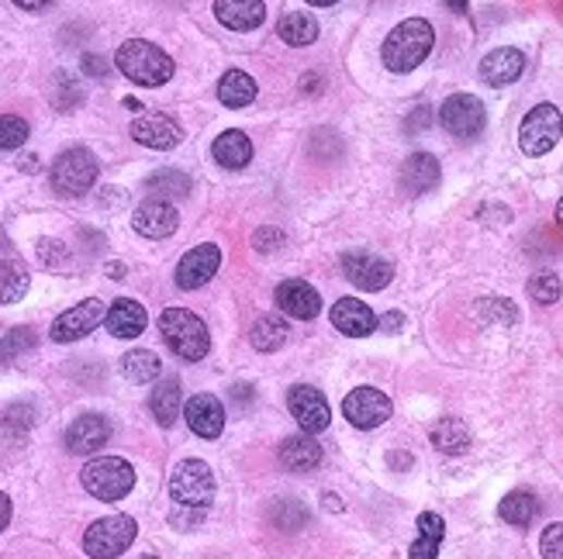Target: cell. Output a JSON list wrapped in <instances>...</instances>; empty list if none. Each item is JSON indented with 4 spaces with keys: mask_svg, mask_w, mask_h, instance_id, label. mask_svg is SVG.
<instances>
[{
    "mask_svg": "<svg viewBox=\"0 0 563 559\" xmlns=\"http://www.w3.org/2000/svg\"><path fill=\"white\" fill-rule=\"evenodd\" d=\"M326 505H329L332 511H339V508H343V505H339V497H335V494H326Z\"/></svg>",
    "mask_w": 563,
    "mask_h": 559,
    "instance_id": "obj_53",
    "label": "cell"
},
{
    "mask_svg": "<svg viewBox=\"0 0 563 559\" xmlns=\"http://www.w3.org/2000/svg\"><path fill=\"white\" fill-rule=\"evenodd\" d=\"M311 8H332V4H339V0H308Z\"/></svg>",
    "mask_w": 563,
    "mask_h": 559,
    "instance_id": "obj_52",
    "label": "cell"
},
{
    "mask_svg": "<svg viewBox=\"0 0 563 559\" xmlns=\"http://www.w3.org/2000/svg\"><path fill=\"white\" fill-rule=\"evenodd\" d=\"M453 11H467V0H446Z\"/></svg>",
    "mask_w": 563,
    "mask_h": 559,
    "instance_id": "obj_54",
    "label": "cell"
},
{
    "mask_svg": "<svg viewBox=\"0 0 563 559\" xmlns=\"http://www.w3.org/2000/svg\"><path fill=\"white\" fill-rule=\"evenodd\" d=\"M332 325L353 338H364L377 328V314L364 301H356V297H343V301L332 308Z\"/></svg>",
    "mask_w": 563,
    "mask_h": 559,
    "instance_id": "obj_24",
    "label": "cell"
},
{
    "mask_svg": "<svg viewBox=\"0 0 563 559\" xmlns=\"http://www.w3.org/2000/svg\"><path fill=\"white\" fill-rule=\"evenodd\" d=\"M8 522H11V497L0 494V532L8 529Z\"/></svg>",
    "mask_w": 563,
    "mask_h": 559,
    "instance_id": "obj_51",
    "label": "cell"
},
{
    "mask_svg": "<svg viewBox=\"0 0 563 559\" xmlns=\"http://www.w3.org/2000/svg\"><path fill=\"white\" fill-rule=\"evenodd\" d=\"M526 70V55L518 49H494L480 59V79H485L488 87H509L522 76Z\"/></svg>",
    "mask_w": 563,
    "mask_h": 559,
    "instance_id": "obj_21",
    "label": "cell"
},
{
    "mask_svg": "<svg viewBox=\"0 0 563 559\" xmlns=\"http://www.w3.org/2000/svg\"><path fill=\"white\" fill-rule=\"evenodd\" d=\"M249 159H253V142L243 135V132H221L215 138V163L218 166H225V170H243L249 166Z\"/></svg>",
    "mask_w": 563,
    "mask_h": 559,
    "instance_id": "obj_26",
    "label": "cell"
},
{
    "mask_svg": "<svg viewBox=\"0 0 563 559\" xmlns=\"http://www.w3.org/2000/svg\"><path fill=\"white\" fill-rule=\"evenodd\" d=\"M114 66L138 87H163L173 76V59L159 46L143 42V38H128V42L118 49Z\"/></svg>",
    "mask_w": 563,
    "mask_h": 559,
    "instance_id": "obj_2",
    "label": "cell"
},
{
    "mask_svg": "<svg viewBox=\"0 0 563 559\" xmlns=\"http://www.w3.org/2000/svg\"><path fill=\"white\" fill-rule=\"evenodd\" d=\"M277 308L297 318V322H311V318L321 311V297L311 284H305V280H284V284L277 287L273 294Z\"/></svg>",
    "mask_w": 563,
    "mask_h": 559,
    "instance_id": "obj_16",
    "label": "cell"
},
{
    "mask_svg": "<svg viewBox=\"0 0 563 559\" xmlns=\"http://www.w3.org/2000/svg\"><path fill=\"white\" fill-rule=\"evenodd\" d=\"M343 414L356 428H377L391 418V397L377 387H356L343 401Z\"/></svg>",
    "mask_w": 563,
    "mask_h": 559,
    "instance_id": "obj_10",
    "label": "cell"
},
{
    "mask_svg": "<svg viewBox=\"0 0 563 559\" xmlns=\"http://www.w3.org/2000/svg\"><path fill=\"white\" fill-rule=\"evenodd\" d=\"M135 532L138 525L132 522L128 514H111V518H100L94 522L84 535V549L94 559H114L122 556L132 543H135Z\"/></svg>",
    "mask_w": 563,
    "mask_h": 559,
    "instance_id": "obj_7",
    "label": "cell"
},
{
    "mask_svg": "<svg viewBox=\"0 0 563 559\" xmlns=\"http://www.w3.org/2000/svg\"><path fill=\"white\" fill-rule=\"evenodd\" d=\"M105 314H108V308L100 305L97 297H90V301L70 308L66 314H59L49 335L56 338V343H76V338L90 335L100 322H105Z\"/></svg>",
    "mask_w": 563,
    "mask_h": 559,
    "instance_id": "obj_12",
    "label": "cell"
},
{
    "mask_svg": "<svg viewBox=\"0 0 563 559\" xmlns=\"http://www.w3.org/2000/svg\"><path fill=\"white\" fill-rule=\"evenodd\" d=\"M8 249H11V243H8L4 235H0V252H8Z\"/></svg>",
    "mask_w": 563,
    "mask_h": 559,
    "instance_id": "obj_55",
    "label": "cell"
},
{
    "mask_svg": "<svg viewBox=\"0 0 563 559\" xmlns=\"http://www.w3.org/2000/svg\"><path fill=\"white\" fill-rule=\"evenodd\" d=\"M132 138H135V142L149 146V149L167 152V149H176L180 142H184V128H180L167 114H143L132 125Z\"/></svg>",
    "mask_w": 563,
    "mask_h": 559,
    "instance_id": "obj_17",
    "label": "cell"
},
{
    "mask_svg": "<svg viewBox=\"0 0 563 559\" xmlns=\"http://www.w3.org/2000/svg\"><path fill=\"white\" fill-rule=\"evenodd\" d=\"M253 246H256V249H277V246H284V235L273 232V228H259V232L253 235Z\"/></svg>",
    "mask_w": 563,
    "mask_h": 559,
    "instance_id": "obj_48",
    "label": "cell"
},
{
    "mask_svg": "<svg viewBox=\"0 0 563 559\" xmlns=\"http://www.w3.org/2000/svg\"><path fill=\"white\" fill-rule=\"evenodd\" d=\"M218 266H221V249H218L215 243L197 246V249H191V252L176 263V287H180V290H197V287H205L208 280L218 273Z\"/></svg>",
    "mask_w": 563,
    "mask_h": 559,
    "instance_id": "obj_14",
    "label": "cell"
},
{
    "mask_svg": "<svg viewBox=\"0 0 563 559\" xmlns=\"http://www.w3.org/2000/svg\"><path fill=\"white\" fill-rule=\"evenodd\" d=\"M35 343H38V335H35V328H28V325L8 332L4 338H0V363H11V359L32 352Z\"/></svg>",
    "mask_w": 563,
    "mask_h": 559,
    "instance_id": "obj_36",
    "label": "cell"
},
{
    "mask_svg": "<svg viewBox=\"0 0 563 559\" xmlns=\"http://www.w3.org/2000/svg\"><path fill=\"white\" fill-rule=\"evenodd\" d=\"M108 438H111L108 418H100V414H79L76 422L66 428V449L76 452V456H90L100 446H108Z\"/></svg>",
    "mask_w": 563,
    "mask_h": 559,
    "instance_id": "obj_18",
    "label": "cell"
},
{
    "mask_svg": "<svg viewBox=\"0 0 563 559\" xmlns=\"http://www.w3.org/2000/svg\"><path fill=\"white\" fill-rule=\"evenodd\" d=\"M563 132V114L553 104H536L518 128V146L526 156H542L560 142Z\"/></svg>",
    "mask_w": 563,
    "mask_h": 559,
    "instance_id": "obj_8",
    "label": "cell"
},
{
    "mask_svg": "<svg viewBox=\"0 0 563 559\" xmlns=\"http://www.w3.org/2000/svg\"><path fill=\"white\" fill-rule=\"evenodd\" d=\"M343 273L350 276V284L359 290H384L394 276V266L388 259H380L374 252H346L343 256Z\"/></svg>",
    "mask_w": 563,
    "mask_h": 559,
    "instance_id": "obj_13",
    "label": "cell"
},
{
    "mask_svg": "<svg viewBox=\"0 0 563 559\" xmlns=\"http://www.w3.org/2000/svg\"><path fill=\"white\" fill-rule=\"evenodd\" d=\"M97 156L84 146L66 149L56 159L49 176H52V190L63 197H84L94 184H97Z\"/></svg>",
    "mask_w": 563,
    "mask_h": 559,
    "instance_id": "obj_5",
    "label": "cell"
},
{
    "mask_svg": "<svg viewBox=\"0 0 563 559\" xmlns=\"http://www.w3.org/2000/svg\"><path fill=\"white\" fill-rule=\"evenodd\" d=\"M287 335H291V328H287L284 318H280V314H264V318H259V322L253 325L249 343H253L259 352H277L280 346L287 343Z\"/></svg>",
    "mask_w": 563,
    "mask_h": 559,
    "instance_id": "obj_31",
    "label": "cell"
},
{
    "mask_svg": "<svg viewBox=\"0 0 563 559\" xmlns=\"http://www.w3.org/2000/svg\"><path fill=\"white\" fill-rule=\"evenodd\" d=\"M439 122L453 138H477L488 125V111L474 94H453L439 108Z\"/></svg>",
    "mask_w": 563,
    "mask_h": 559,
    "instance_id": "obj_9",
    "label": "cell"
},
{
    "mask_svg": "<svg viewBox=\"0 0 563 559\" xmlns=\"http://www.w3.org/2000/svg\"><path fill=\"white\" fill-rule=\"evenodd\" d=\"M401 325H405V318H401V314H384V318H377V328H380V332H397Z\"/></svg>",
    "mask_w": 563,
    "mask_h": 559,
    "instance_id": "obj_49",
    "label": "cell"
},
{
    "mask_svg": "<svg viewBox=\"0 0 563 559\" xmlns=\"http://www.w3.org/2000/svg\"><path fill=\"white\" fill-rule=\"evenodd\" d=\"M84 73H87V76H94V79H105V76L111 73V63H108L105 55L87 52V55H84Z\"/></svg>",
    "mask_w": 563,
    "mask_h": 559,
    "instance_id": "obj_46",
    "label": "cell"
},
{
    "mask_svg": "<svg viewBox=\"0 0 563 559\" xmlns=\"http://www.w3.org/2000/svg\"><path fill=\"white\" fill-rule=\"evenodd\" d=\"M539 549H542V559H563V525H550L539 538Z\"/></svg>",
    "mask_w": 563,
    "mask_h": 559,
    "instance_id": "obj_42",
    "label": "cell"
},
{
    "mask_svg": "<svg viewBox=\"0 0 563 559\" xmlns=\"http://www.w3.org/2000/svg\"><path fill=\"white\" fill-rule=\"evenodd\" d=\"M218 101L225 108H246L256 101V79L243 70H229L218 79Z\"/></svg>",
    "mask_w": 563,
    "mask_h": 559,
    "instance_id": "obj_28",
    "label": "cell"
},
{
    "mask_svg": "<svg viewBox=\"0 0 563 559\" xmlns=\"http://www.w3.org/2000/svg\"><path fill=\"white\" fill-rule=\"evenodd\" d=\"M287 408L294 414V422L305 428V435H315L321 428H329L332 422V411H329V401L321 397V390H315L311 384H297L291 394H287Z\"/></svg>",
    "mask_w": 563,
    "mask_h": 559,
    "instance_id": "obj_11",
    "label": "cell"
},
{
    "mask_svg": "<svg viewBox=\"0 0 563 559\" xmlns=\"http://www.w3.org/2000/svg\"><path fill=\"white\" fill-rule=\"evenodd\" d=\"M184 418L194 435L200 438H218L221 428H225V408H221V401L215 394H197L187 401L184 408Z\"/></svg>",
    "mask_w": 563,
    "mask_h": 559,
    "instance_id": "obj_19",
    "label": "cell"
},
{
    "mask_svg": "<svg viewBox=\"0 0 563 559\" xmlns=\"http://www.w3.org/2000/svg\"><path fill=\"white\" fill-rule=\"evenodd\" d=\"M480 314H485V318H501V322H515V318H518L512 301H480Z\"/></svg>",
    "mask_w": 563,
    "mask_h": 559,
    "instance_id": "obj_44",
    "label": "cell"
},
{
    "mask_svg": "<svg viewBox=\"0 0 563 559\" xmlns=\"http://www.w3.org/2000/svg\"><path fill=\"white\" fill-rule=\"evenodd\" d=\"M143 559H156V556H143Z\"/></svg>",
    "mask_w": 563,
    "mask_h": 559,
    "instance_id": "obj_57",
    "label": "cell"
},
{
    "mask_svg": "<svg viewBox=\"0 0 563 559\" xmlns=\"http://www.w3.org/2000/svg\"><path fill=\"white\" fill-rule=\"evenodd\" d=\"M159 332H163L167 346L180 359H187V363H197V359H205L211 352L208 325L187 308H167L163 314H159Z\"/></svg>",
    "mask_w": 563,
    "mask_h": 559,
    "instance_id": "obj_3",
    "label": "cell"
},
{
    "mask_svg": "<svg viewBox=\"0 0 563 559\" xmlns=\"http://www.w3.org/2000/svg\"><path fill=\"white\" fill-rule=\"evenodd\" d=\"M79 101H84V90L73 84V76L59 73L56 76V87H52V104H56V111H73Z\"/></svg>",
    "mask_w": 563,
    "mask_h": 559,
    "instance_id": "obj_39",
    "label": "cell"
},
{
    "mask_svg": "<svg viewBox=\"0 0 563 559\" xmlns=\"http://www.w3.org/2000/svg\"><path fill=\"white\" fill-rule=\"evenodd\" d=\"M149 408H152L156 422L163 425V428H170V425L176 422L180 411H184V390H180V381H176V376H167L163 384H156V390H152V397H149Z\"/></svg>",
    "mask_w": 563,
    "mask_h": 559,
    "instance_id": "obj_25",
    "label": "cell"
},
{
    "mask_svg": "<svg viewBox=\"0 0 563 559\" xmlns=\"http://www.w3.org/2000/svg\"><path fill=\"white\" fill-rule=\"evenodd\" d=\"M28 266L17 259H0V305H14L28 294Z\"/></svg>",
    "mask_w": 563,
    "mask_h": 559,
    "instance_id": "obj_30",
    "label": "cell"
},
{
    "mask_svg": "<svg viewBox=\"0 0 563 559\" xmlns=\"http://www.w3.org/2000/svg\"><path fill=\"white\" fill-rule=\"evenodd\" d=\"M277 35L284 38L287 46H294V49L311 46L315 38H318V22H315L308 11H287L284 17H280Z\"/></svg>",
    "mask_w": 563,
    "mask_h": 559,
    "instance_id": "obj_29",
    "label": "cell"
},
{
    "mask_svg": "<svg viewBox=\"0 0 563 559\" xmlns=\"http://www.w3.org/2000/svg\"><path fill=\"white\" fill-rule=\"evenodd\" d=\"M14 4L22 8V11H46V8L56 4V0H14Z\"/></svg>",
    "mask_w": 563,
    "mask_h": 559,
    "instance_id": "obj_50",
    "label": "cell"
},
{
    "mask_svg": "<svg viewBox=\"0 0 563 559\" xmlns=\"http://www.w3.org/2000/svg\"><path fill=\"white\" fill-rule=\"evenodd\" d=\"M418 532L429 535V538H439V543H442V535H446V525H442V518L436 511H421L418 514Z\"/></svg>",
    "mask_w": 563,
    "mask_h": 559,
    "instance_id": "obj_45",
    "label": "cell"
},
{
    "mask_svg": "<svg viewBox=\"0 0 563 559\" xmlns=\"http://www.w3.org/2000/svg\"><path fill=\"white\" fill-rule=\"evenodd\" d=\"M439 556V538L418 535V543H412V559H436Z\"/></svg>",
    "mask_w": 563,
    "mask_h": 559,
    "instance_id": "obj_47",
    "label": "cell"
},
{
    "mask_svg": "<svg viewBox=\"0 0 563 559\" xmlns=\"http://www.w3.org/2000/svg\"><path fill=\"white\" fill-rule=\"evenodd\" d=\"M170 494L180 508L205 511L215 501V473L205 459H184L170 476Z\"/></svg>",
    "mask_w": 563,
    "mask_h": 559,
    "instance_id": "obj_6",
    "label": "cell"
},
{
    "mask_svg": "<svg viewBox=\"0 0 563 559\" xmlns=\"http://www.w3.org/2000/svg\"><path fill=\"white\" fill-rule=\"evenodd\" d=\"M560 294H563V287H560L556 273H536L529 280V297H533V301H539V305H556Z\"/></svg>",
    "mask_w": 563,
    "mask_h": 559,
    "instance_id": "obj_38",
    "label": "cell"
},
{
    "mask_svg": "<svg viewBox=\"0 0 563 559\" xmlns=\"http://www.w3.org/2000/svg\"><path fill=\"white\" fill-rule=\"evenodd\" d=\"M436 184H439V163H436V156L415 152V156L405 159V166H401V190L418 197V194H429Z\"/></svg>",
    "mask_w": 563,
    "mask_h": 559,
    "instance_id": "obj_23",
    "label": "cell"
},
{
    "mask_svg": "<svg viewBox=\"0 0 563 559\" xmlns=\"http://www.w3.org/2000/svg\"><path fill=\"white\" fill-rule=\"evenodd\" d=\"M146 190L156 197V201H176V197L191 194V179L180 170H159L146 179Z\"/></svg>",
    "mask_w": 563,
    "mask_h": 559,
    "instance_id": "obj_34",
    "label": "cell"
},
{
    "mask_svg": "<svg viewBox=\"0 0 563 559\" xmlns=\"http://www.w3.org/2000/svg\"><path fill=\"white\" fill-rule=\"evenodd\" d=\"M273 522H277V529L294 532V529H301V525L308 522V511L301 508V505H294V501H280V505L273 508Z\"/></svg>",
    "mask_w": 563,
    "mask_h": 559,
    "instance_id": "obj_40",
    "label": "cell"
},
{
    "mask_svg": "<svg viewBox=\"0 0 563 559\" xmlns=\"http://www.w3.org/2000/svg\"><path fill=\"white\" fill-rule=\"evenodd\" d=\"M280 463L294 473H308L321 463V446L315 443L311 435H297V438H287L284 446H280Z\"/></svg>",
    "mask_w": 563,
    "mask_h": 559,
    "instance_id": "obj_27",
    "label": "cell"
},
{
    "mask_svg": "<svg viewBox=\"0 0 563 559\" xmlns=\"http://www.w3.org/2000/svg\"><path fill=\"white\" fill-rule=\"evenodd\" d=\"M498 514L505 518L509 525H515V529H526V525H533L536 522V514H539V501L529 494V490H512L505 501L498 505Z\"/></svg>",
    "mask_w": 563,
    "mask_h": 559,
    "instance_id": "obj_32",
    "label": "cell"
},
{
    "mask_svg": "<svg viewBox=\"0 0 563 559\" xmlns=\"http://www.w3.org/2000/svg\"><path fill=\"white\" fill-rule=\"evenodd\" d=\"M215 17L232 32H253L267 22L264 0H215Z\"/></svg>",
    "mask_w": 563,
    "mask_h": 559,
    "instance_id": "obj_20",
    "label": "cell"
},
{
    "mask_svg": "<svg viewBox=\"0 0 563 559\" xmlns=\"http://www.w3.org/2000/svg\"><path fill=\"white\" fill-rule=\"evenodd\" d=\"M38 259H42V266H63L66 246L56 243V238H42V243H38Z\"/></svg>",
    "mask_w": 563,
    "mask_h": 559,
    "instance_id": "obj_43",
    "label": "cell"
},
{
    "mask_svg": "<svg viewBox=\"0 0 563 559\" xmlns=\"http://www.w3.org/2000/svg\"><path fill=\"white\" fill-rule=\"evenodd\" d=\"M35 425V408L32 405H11L8 411H4V428L8 432H28Z\"/></svg>",
    "mask_w": 563,
    "mask_h": 559,
    "instance_id": "obj_41",
    "label": "cell"
},
{
    "mask_svg": "<svg viewBox=\"0 0 563 559\" xmlns=\"http://www.w3.org/2000/svg\"><path fill=\"white\" fill-rule=\"evenodd\" d=\"M79 481L97 501H122V497L135 487V470L122 456H97L84 467Z\"/></svg>",
    "mask_w": 563,
    "mask_h": 559,
    "instance_id": "obj_4",
    "label": "cell"
},
{
    "mask_svg": "<svg viewBox=\"0 0 563 559\" xmlns=\"http://www.w3.org/2000/svg\"><path fill=\"white\" fill-rule=\"evenodd\" d=\"M556 222H560V228H563V201H560V208H556Z\"/></svg>",
    "mask_w": 563,
    "mask_h": 559,
    "instance_id": "obj_56",
    "label": "cell"
},
{
    "mask_svg": "<svg viewBox=\"0 0 563 559\" xmlns=\"http://www.w3.org/2000/svg\"><path fill=\"white\" fill-rule=\"evenodd\" d=\"M159 356L156 352H149V349H132L125 359H122V373L128 376L132 384H149V381H156L159 376Z\"/></svg>",
    "mask_w": 563,
    "mask_h": 559,
    "instance_id": "obj_35",
    "label": "cell"
},
{
    "mask_svg": "<svg viewBox=\"0 0 563 559\" xmlns=\"http://www.w3.org/2000/svg\"><path fill=\"white\" fill-rule=\"evenodd\" d=\"M436 46V32L426 17H408V22H401L388 38H384V66L391 73H412L415 66H421V59H426Z\"/></svg>",
    "mask_w": 563,
    "mask_h": 559,
    "instance_id": "obj_1",
    "label": "cell"
},
{
    "mask_svg": "<svg viewBox=\"0 0 563 559\" xmlns=\"http://www.w3.org/2000/svg\"><path fill=\"white\" fill-rule=\"evenodd\" d=\"M432 446L442 452H467L470 449V428L460 422V418H442V422L432 428Z\"/></svg>",
    "mask_w": 563,
    "mask_h": 559,
    "instance_id": "obj_33",
    "label": "cell"
},
{
    "mask_svg": "<svg viewBox=\"0 0 563 559\" xmlns=\"http://www.w3.org/2000/svg\"><path fill=\"white\" fill-rule=\"evenodd\" d=\"M146 308L132 301V297H118V301L108 308L105 314V325L114 338H135V335H143L146 332Z\"/></svg>",
    "mask_w": 563,
    "mask_h": 559,
    "instance_id": "obj_22",
    "label": "cell"
},
{
    "mask_svg": "<svg viewBox=\"0 0 563 559\" xmlns=\"http://www.w3.org/2000/svg\"><path fill=\"white\" fill-rule=\"evenodd\" d=\"M132 225L143 238H170L180 225V214L170 201H156V197H149V201L135 208Z\"/></svg>",
    "mask_w": 563,
    "mask_h": 559,
    "instance_id": "obj_15",
    "label": "cell"
},
{
    "mask_svg": "<svg viewBox=\"0 0 563 559\" xmlns=\"http://www.w3.org/2000/svg\"><path fill=\"white\" fill-rule=\"evenodd\" d=\"M28 142V122L17 114H0V152L22 149Z\"/></svg>",
    "mask_w": 563,
    "mask_h": 559,
    "instance_id": "obj_37",
    "label": "cell"
}]
</instances>
